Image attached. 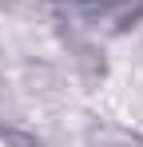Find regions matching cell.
I'll list each match as a JSON object with an SVG mask.
<instances>
[{
  "label": "cell",
  "instance_id": "cell-2",
  "mask_svg": "<svg viewBox=\"0 0 143 147\" xmlns=\"http://www.w3.org/2000/svg\"><path fill=\"white\" fill-rule=\"evenodd\" d=\"M72 4H88V0H72Z\"/></svg>",
  "mask_w": 143,
  "mask_h": 147
},
{
  "label": "cell",
  "instance_id": "cell-1",
  "mask_svg": "<svg viewBox=\"0 0 143 147\" xmlns=\"http://www.w3.org/2000/svg\"><path fill=\"white\" fill-rule=\"evenodd\" d=\"M0 147H32L28 139H20V135H8V131H0Z\"/></svg>",
  "mask_w": 143,
  "mask_h": 147
}]
</instances>
